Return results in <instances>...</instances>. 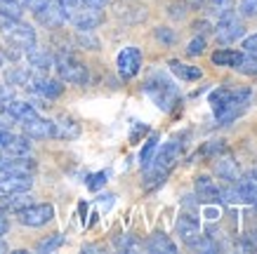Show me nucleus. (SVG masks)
Here are the masks:
<instances>
[{"mask_svg":"<svg viewBox=\"0 0 257 254\" xmlns=\"http://www.w3.org/2000/svg\"><path fill=\"white\" fill-rule=\"evenodd\" d=\"M250 101H252V90L248 87H217L210 92V106L219 125H226L238 118L250 106Z\"/></svg>","mask_w":257,"mask_h":254,"instance_id":"obj_1","label":"nucleus"},{"mask_svg":"<svg viewBox=\"0 0 257 254\" xmlns=\"http://www.w3.org/2000/svg\"><path fill=\"white\" fill-rule=\"evenodd\" d=\"M144 92L154 99V104H156L161 111H172V108L182 101L177 85L172 83L163 71H154V73L147 78V83H144Z\"/></svg>","mask_w":257,"mask_h":254,"instance_id":"obj_2","label":"nucleus"},{"mask_svg":"<svg viewBox=\"0 0 257 254\" xmlns=\"http://www.w3.org/2000/svg\"><path fill=\"white\" fill-rule=\"evenodd\" d=\"M52 66L57 69V76L62 83H73V85H85L87 83V66L83 62H78V57L69 50H59L55 54Z\"/></svg>","mask_w":257,"mask_h":254,"instance_id":"obj_3","label":"nucleus"},{"mask_svg":"<svg viewBox=\"0 0 257 254\" xmlns=\"http://www.w3.org/2000/svg\"><path fill=\"white\" fill-rule=\"evenodd\" d=\"M0 31L8 38L10 45L22 47L24 52L31 45H36V31H33L29 24H24L22 19H8V17H0Z\"/></svg>","mask_w":257,"mask_h":254,"instance_id":"obj_4","label":"nucleus"},{"mask_svg":"<svg viewBox=\"0 0 257 254\" xmlns=\"http://www.w3.org/2000/svg\"><path fill=\"white\" fill-rule=\"evenodd\" d=\"M66 22H71L78 31H92V29L104 24V12H101V8H92V5L80 3L76 8L66 10Z\"/></svg>","mask_w":257,"mask_h":254,"instance_id":"obj_5","label":"nucleus"},{"mask_svg":"<svg viewBox=\"0 0 257 254\" xmlns=\"http://www.w3.org/2000/svg\"><path fill=\"white\" fill-rule=\"evenodd\" d=\"M17 219H19V223H24V226L40 228V226H45L47 221L55 219V207L47 205V202H40V205L31 202V205H26L24 209L17 212Z\"/></svg>","mask_w":257,"mask_h":254,"instance_id":"obj_6","label":"nucleus"},{"mask_svg":"<svg viewBox=\"0 0 257 254\" xmlns=\"http://www.w3.org/2000/svg\"><path fill=\"white\" fill-rule=\"evenodd\" d=\"M36 22L40 26H45V29H62L64 24H66V10L62 8V3H57V0H47L45 5H40L36 12Z\"/></svg>","mask_w":257,"mask_h":254,"instance_id":"obj_7","label":"nucleus"},{"mask_svg":"<svg viewBox=\"0 0 257 254\" xmlns=\"http://www.w3.org/2000/svg\"><path fill=\"white\" fill-rule=\"evenodd\" d=\"M212 31H215V38H217L219 45H231V43H236L238 38L245 36V26H243L241 19H236L234 15H229V17H224V19H219L217 26H215Z\"/></svg>","mask_w":257,"mask_h":254,"instance_id":"obj_8","label":"nucleus"},{"mask_svg":"<svg viewBox=\"0 0 257 254\" xmlns=\"http://www.w3.org/2000/svg\"><path fill=\"white\" fill-rule=\"evenodd\" d=\"M116 66H118V76L123 78V80H130V78L137 76V73H140V69H142V52H140V47H133V45L123 47V50L118 52Z\"/></svg>","mask_w":257,"mask_h":254,"instance_id":"obj_9","label":"nucleus"},{"mask_svg":"<svg viewBox=\"0 0 257 254\" xmlns=\"http://www.w3.org/2000/svg\"><path fill=\"white\" fill-rule=\"evenodd\" d=\"M194 191H196L194 198L198 202H203V205H217L222 200V188L208 174H198L194 179Z\"/></svg>","mask_w":257,"mask_h":254,"instance_id":"obj_10","label":"nucleus"},{"mask_svg":"<svg viewBox=\"0 0 257 254\" xmlns=\"http://www.w3.org/2000/svg\"><path fill=\"white\" fill-rule=\"evenodd\" d=\"M179 155H182V144H179V141H168L161 151H156L154 160L149 162L147 167L161 169V172H168V174H170V169L177 165Z\"/></svg>","mask_w":257,"mask_h":254,"instance_id":"obj_11","label":"nucleus"},{"mask_svg":"<svg viewBox=\"0 0 257 254\" xmlns=\"http://www.w3.org/2000/svg\"><path fill=\"white\" fill-rule=\"evenodd\" d=\"M19 125H22L24 134H26L29 139H55V123H52V120L33 116V118H29V120H24V123H19Z\"/></svg>","mask_w":257,"mask_h":254,"instance_id":"obj_12","label":"nucleus"},{"mask_svg":"<svg viewBox=\"0 0 257 254\" xmlns=\"http://www.w3.org/2000/svg\"><path fill=\"white\" fill-rule=\"evenodd\" d=\"M175 228H177V235L182 238V242L187 247H194L196 240L201 238V223H198V219L191 214H179Z\"/></svg>","mask_w":257,"mask_h":254,"instance_id":"obj_13","label":"nucleus"},{"mask_svg":"<svg viewBox=\"0 0 257 254\" xmlns=\"http://www.w3.org/2000/svg\"><path fill=\"white\" fill-rule=\"evenodd\" d=\"M33 174H12V172H0V193H19L31 191Z\"/></svg>","mask_w":257,"mask_h":254,"instance_id":"obj_14","label":"nucleus"},{"mask_svg":"<svg viewBox=\"0 0 257 254\" xmlns=\"http://www.w3.org/2000/svg\"><path fill=\"white\" fill-rule=\"evenodd\" d=\"M24 54H26V59H29V66H31L33 73H47V71L52 69V62H55V57L47 52L45 47L31 45Z\"/></svg>","mask_w":257,"mask_h":254,"instance_id":"obj_15","label":"nucleus"},{"mask_svg":"<svg viewBox=\"0 0 257 254\" xmlns=\"http://www.w3.org/2000/svg\"><path fill=\"white\" fill-rule=\"evenodd\" d=\"M33 198L29 191H19V193H0V212L5 214H17L19 209H24L26 205H31Z\"/></svg>","mask_w":257,"mask_h":254,"instance_id":"obj_16","label":"nucleus"},{"mask_svg":"<svg viewBox=\"0 0 257 254\" xmlns=\"http://www.w3.org/2000/svg\"><path fill=\"white\" fill-rule=\"evenodd\" d=\"M0 172H12V174H33L36 160L29 155H12V158H0Z\"/></svg>","mask_w":257,"mask_h":254,"instance_id":"obj_17","label":"nucleus"},{"mask_svg":"<svg viewBox=\"0 0 257 254\" xmlns=\"http://www.w3.org/2000/svg\"><path fill=\"white\" fill-rule=\"evenodd\" d=\"M236 193H238V200L257 205V172H250L248 177H241L236 181Z\"/></svg>","mask_w":257,"mask_h":254,"instance_id":"obj_18","label":"nucleus"},{"mask_svg":"<svg viewBox=\"0 0 257 254\" xmlns=\"http://www.w3.org/2000/svg\"><path fill=\"white\" fill-rule=\"evenodd\" d=\"M3 108L8 111L10 116L15 118L17 123H24V120H29V118L38 116V111H36V106H33L31 101H17V99H10L3 104Z\"/></svg>","mask_w":257,"mask_h":254,"instance_id":"obj_19","label":"nucleus"},{"mask_svg":"<svg viewBox=\"0 0 257 254\" xmlns=\"http://www.w3.org/2000/svg\"><path fill=\"white\" fill-rule=\"evenodd\" d=\"M215 172H217L219 179H224V181H229V184H236V181L241 179L238 165H236V160L231 158V155H222V158H217V162H215Z\"/></svg>","mask_w":257,"mask_h":254,"instance_id":"obj_20","label":"nucleus"},{"mask_svg":"<svg viewBox=\"0 0 257 254\" xmlns=\"http://www.w3.org/2000/svg\"><path fill=\"white\" fill-rule=\"evenodd\" d=\"M80 137V125L69 116H62L55 123V139H64V141H73Z\"/></svg>","mask_w":257,"mask_h":254,"instance_id":"obj_21","label":"nucleus"},{"mask_svg":"<svg viewBox=\"0 0 257 254\" xmlns=\"http://www.w3.org/2000/svg\"><path fill=\"white\" fill-rule=\"evenodd\" d=\"M243 57H245V52H241V50L224 47V50H217V52L212 54V64L215 66H226V69H236L243 62Z\"/></svg>","mask_w":257,"mask_h":254,"instance_id":"obj_22","label":"nucleus"},{"mask_svg":"<svg viewBox=\"0 0 257 254\" xmlns=\"http://www.w3.org/2000/svg\"><path fill=\"white\" fill-rule=\"evenodd\" d=\"M144 247H147L149 252H154V254H158V252L161 254H175L177 252V245H175L165 233H154V235L144 242Z\"/></svg>","mask_w":257,"mask_h":254,"instance_id":"obj_23","label":"nucleus"},{"mask_svg":"<svg viewBox=\"0 0 257 254\" xmlns=\"http://www.w3.org/2000/svg\"><path fill=\"white\" fill-rule=\"evenodd\" d=\"M203 8L208 12V17L212 19H224V17L234 15V0H205L203 3Z\"/></svg>","mask_w":257,"mask_h":254,"instance_id":"obj_24","label":"nucleus"},{"mask_svg":"<svg viewBox=\"0 0 257 254\" xmlns=\"http://www.w3.org/2000/svg\"><path fill=\"white\" fill-rule=\"evenodd\" d=\"M170 71L179 78V80H187V83H194V80H201V78H203V71L198 69V66L177 62V59H172V62H170Z\"/></svg>","mask_w":257,"mask_h":254,"instance_id":"obj_25","label":"nucleus"},{"mask_svg":"<svg viewBox=\"0 0 257 254\" xmlns=\"http://www.w3.org/2000/svg\"><path fill=\"white\" fill-rule=\"evenodd\" d=\"M31 76H33V71L31 69H26V66H12V69L5 73V80H8L12 87H26L29 85V80H31Z\"/></svg>","mask_w":257,"mask_h":254,"instance_id":"obj_26","label":"nucleus"},{"mask_svg":"<svg viewBox=\"0 0 257 254\" xmlns=\"http://www.w3.org/2000/svg\"><path fill=\"white\" fill-rule=\"evenodd\" d=\"M29 151H31V141H29L26 134H24V137L15 134V139H12L8 144V148H5V153H10V155H29Z\"/></svg>","mask_w":257,"mask_h":254,"instance_id":"obj_27","label":"nucleus"},{"mask_svg":"<svg viewBox=\"0 0 257 254\" xmlns=\"http://www.w3.org/2000/svg\"><path fill=\"white\" fill-rule=\"evenodd\" d=\"M22 15H24V3H19V0H0V17L22 19Z\"/></svg>","mask_w":257,"mask_h":254,"instance_id":"obj_28","label":"nucleus"},{"mask_svg":"<svg viewBox=\"0 0 257 254\" xmlns=\"http://www.w3.org/2000/svg\"><path fill=\"white\" fill-rule=\"evenodd\" d=\"M62 245H64V235L62 233H52V235H47L45 240H40L38 245H36V249H38L40 254H50V252H55V249H59Z\"/></svg>","mask_w":257,"mask_h":254,"instance_id":"obj_29","label":"nucleus"},{"mask_svg":"<svg viewBox=\"0 0 257 254\" xmlns=\"http://www.w3.org/2000/svg\"><path fill=\"white\" fill-rule=\"evenodd\" d=\"M156 151H158V137L154 134V137L147 139V144H144V146H142V151H140V165H142V167H147L149 162L154 160Z\"/></svg>","mask_w":257,"mask_h":254,"instance_id":"obj_30","label":"nucleus"},{"mask_svg":"<svg viewBox=\"0 0 257 254\" xmlns=\"http://www.w3.org/2000/svg\"><path fill=\"white\" fill-rule=\"evenodd\" d=\"M222 153H226V146H224L222 139H217V141H208V144L201 148L203 158H217V155H222Z\"/></svg>","mask_w":257,"mask_h":254,"instance_id":"obj_31","label":"nucleus"},{"mask_svg":"<svg viewBox=\"0 0 257 254\" xmlns=\"http://www.w3.org/2000/svg\"><path fill=\"white\" fill-rule=\"evenodd\" d=\"M76 43L85 50H99V38H94L92 31H78L76 33Z\"/></svg>","mask_w":257,"mask_h":254,"instance_id":"obj_32","label":"nucleus"},{"mask_svg":"<svg viewBox=\"0 0 257 254\" xmlns=\"http://www.w3.org/2000/svg\"><path fill=\"white\" fill-rule=\"evenodd\" d=\"M236 71H241L245 76H257V54H245L243 62L236 66Z\"/></svg>","mask_w":257,"mask_h":254,"instance_id":"obj_33","label":"nucleus"},{"mask_svg":"<svg viewBox=\"0 0 257 254\" xmlns=\"http://www.w3.org/2000/svg\"><path fill=\"white\" fill-rule=\"evenodd\" d=\"M106 181H109V172H106V169H104V172H97V174H90V177H87V188H90V191H99Z\"/></svg>","mask_w":257,"mask_h":254,"instance_id":"obj_34","label":"nucleus"},{"mask_svg":"<svg viewBox=\"0 0 257 254\" xmlns=\"http://www.w3.org/2000/svg\"><path fill=\"white\" fill-rule=\"evenodd\" d=\"M113 245L118 247V249H123V252H135V249H140V242L133 238V235H123V238H116L113 240Z\"/></svg>","mask_w":257,"mask_h":254,"instance_id":"obj_35","label":"nucleus"},{"mask_svg":"<svg viewBox=\"0 0 257 254\" xmlns=\"http://www.w3.org/2000/svg\"><path fill=\"white\" fill-rule=\"evenodd\" d=\"M205 52V36H196L187 47V54L189 57H198V54Z\"/></svg>","mask_w":257,"mask_h":254,"instance_id":"obj_36","label":"nucleus"},{"mask_svg":"<svg viewBox=\"0 0 257 254\" xmlns=\"http://www.w3.org/2000/svg\"><path fill=\"white\" fill-rule=\"evenodd\" d=\"M238 12H241V17H245V19H252V17H257V0H241Z\"/></svg>","mask_w":257,"mask_h":254,"instance_id":"obj_37","label":"nucleus"},{"mask_svg":"<svg viewBox=\"0 0 257 254\" xmlns=\"http://www.w3.org/2000/svg\"><path fill=\"white\" fill-rule=\"evenodd\" d=\"M156 40H161L163 45H172L175 43V31L168 26H158L156 29Z\"/></svg>","mask_w":257,"mask_h":254,"instance_id":"obj_38","label":"nucleus"},{"mask_svg":"<svg viewBox=\"0 0 257 254\" xmlns=\"http://www.w3.org/2000/svg\"><path fill=\"white\" fill-rule=\"evenodd\" d=\"M243 52L245 54H257V33L248 36V38H243Z\"/></svg>","mask_w":257,"mask_h":254,"instance_id":"obj_39","label":"nucleus"},{"mask_svg":"<svg viewBox=\"0 0 257 254\" xmlns=\"http://www.w3.org/2000/svg\"><path fill=\"white\" fill-rule=\"evenodd\" d=\"M10 99H15V87L10 83L0 85V104H5V101H10Z\"/></svg>","mask_w":257,"mask_h":254,"instance_id":"obj_40","label":"nucleus"},{"mask_svg":"<svg viewBox=\"0 0 257 254\" xmlns=\"http://www.w3.org/2000/svg\"><path fill=\"white\" fill-rule=\"evenodd\" d=\"M8 231H10V221L5 216V212H0V235H5Z\"/></svg>","mask_w":257,"mask_h":254,"instance_id":"obj_41","label":"nucleus"},{"mask_svg":"<svg viewBox=\"0 0 257 254\" xmlns=\"http://www.w3.org/2000/svg\"><path fill=\"white\" fill-rule=\"evenodd\" d=\"M203 3L205 0H184V5H187V10H201Z\"/></svg>","mask_w":257,"mask_h":254,"instance_id":"obj_42","label":"nucleus"},{"mask_svg":"<svg viewBox=\"0 0 257 254\" xmlns=\"http://www.w3.org/2000/svg\"><path fill=\"white\" fill-rule=\"evenodd\" d=\"M85 5H92V8H106L111 0H83Z\"/></svg>","mask_w":257,"mask_h":254,"instance_id":"obj_43","label":"nucleus"},{"mask_svg":"<svg viewBox=\"0 0 257 254\" xmlns=\"http://www.w3.org/2000/svg\"><path fill=\"white\" fill-rule=\"evenodd\" d=\"M194 29H196V33H201V36H203V33L210 29V24H208V22H196V24H194Z\"/></svg>","mask_w":257,"mask_h":254,"instance_id":"obj_44","label":"nucleus"},{"mask_svg":"<svg viewBox=\"0 0 257 254\" xmlns=\"http://www.w3.org/2000/svg\"><path fill=\"white\" fill-rule=\"evenodd\" d=\"M144 132H147V127H144V125H142V127H137V130H133V134H130V141H137V139H140V134H144Z\"/></svg>","mask_w":257,"mask_h":254,"instance_id":"obj_45","label":"nucleus"},{"mask_svg":"<svg viewBox=\"0 0 257 254\" xmlns=\"http://www.w3.org/2000/svg\"><path fill=\"white\" fill-rule=\"evenodd\" d=\"M83 252H101V247L99 245H85L83 247Z\"/></svg>","mask_w":257,"mask_h":254,"instance_id":"obj_46","label":"nucleus"},{"mask_svg":"<svg viewBox=\"0 0 257 254\" xmlns=\"http://www.w3.org/2000/svg\"><path fill=\"white\" fill-rule=\"evenodd\" d=\"M10 247H8V242H5V240H3V235H0V254L3 252H8Z\"/></svg>","mask_w":257,"mask_h":254,"instance_id":"obj_47","label":"nucleus"},{"mask_svg":"<svg viewBox=\"0 0 257 254\" xmlns=\"http://www.w3.org/2000/svg\"><path fill=\"white\" fill-rule=\"evenodd\" d=\"M3 64H5V57H3V52H0V69H3Z\"/></svg>","mask_w":257,"mask_h":254,"instance_id":"obj_48","label":"nucleus"}]
</instances>
